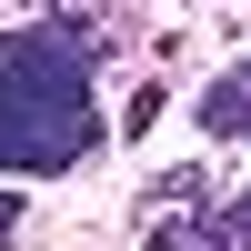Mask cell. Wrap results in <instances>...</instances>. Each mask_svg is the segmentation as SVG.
<instances>
[{"instance_id": "cell-1", "label": "cell", "mask_w": 251, "mask_h": 251, "mask_svg": "<svg viewBox=\"0 0 251 251\" xmlns=\"http://www.w3.org/2000/svg\"><path fill=\"white\" fill-rule=\"evenodd\" d=\"M100 40L111 20H80V10L20 20L0 40V171L10 181L80 171L100 151V80H91Z\"/></svg>"}, {"instance_id": "cell-2", "label": "cell", "mask_w": 251, "mask_h": 251, "mask_svg": "<svg viewBox=\"0 0 251 251\" xmlns=\"http://www.w3.org/2000/svg\"><path fill=\"white\" fill-rule=\"evenodd\" d=\"M131 231H141V251H251V181L211 171V161L161 171L141 191Z\"/></svg>"}, {"instance_id": "cell-3", "label": "cell", "mask_w": 251, "mask_h": 251, "mask_svg": "<svg viewBox=\"0 0 251 251\" xmlns=\"http://www.w3.org/2000/svg\"><path fill=\"white\" fill-rule=\"evenodd\" d=\"M201 121H211L221 141H251V60H241V71H221L211 91H201Z\"/></svg>"}, {"instance_id": "cell-4", "label": "cell", "mask_w": 251, "mask_h": 251, "mask_svg": "<svg viewBox=\"0 0 251 251\" xmlns=\"http://www.w3.org/2000/svg\"><path fill=\"white\" fill-rule=\"evenodd\" d=\"M10 231H20V191L0 181V241H10Z\"/></svg>"}]
</instances>
